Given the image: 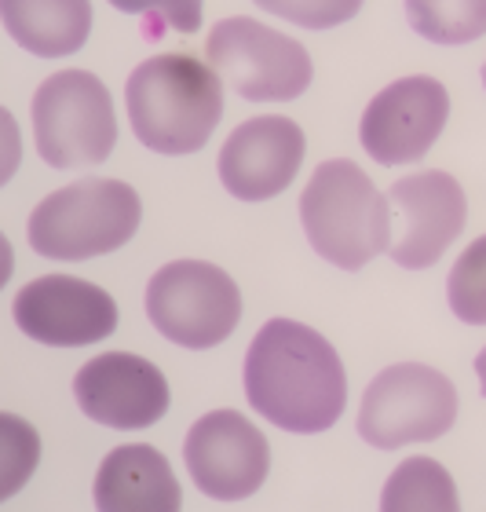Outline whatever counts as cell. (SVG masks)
<instances>
[{
	"mask_svg": "<svg viewBox=\"0 0 486 512\" xmlns=\"http://www.w3.org/2000/svg\"><path fill=\"white\" fill-rule=\"evenodd\" d=\"M245 399L282 432L315 436L340 421L348 377L333 344L293 319H271L245 355Z\"/></svg>",
	"mask_w": 486,
	"mask_h": 512,
	"instance_id": "cell-1",
	"label": "cell"
},
{
	"mask_svg": "<svg viewBox=\"0 0 486 512\" xmlns=\"http://www.w3.org/2000/svg\"><path fill=\"white\" fill-rule=\"evenodd\" d=\"M125 110L132 132L154 154H194L223 118L220 74L194 55H154L128 74Z\"/></svg>",
	"mask_w": 486,
	"mask_h": 512,
	"instance_id": "cell-2",
	"label": "cell"
},
{
	"mask_svg": "<svg viewBox=\"0 0 486 512\" xmlns=\"http://www.w3.org/2000/svg\"><path fill=\"white\" fill-rule=\"evenodd\" d=\"M300 224L326 264L359 271L391 246V202L348 158L322 161L300 194Z\"/></svg>",
	"mask_w": 486,
	"mask_h": 512,
	"instance_id": "cell-3",
	"label": "cell"
},
{
	"mask_svg": "<svg viewBox=\"0 0 486 512\" xmlns=\"http://www.w3.org/2000/svg\"><path fill=\"white\" fill-rule=\"evenodd\" d=\"M139 220L143 202L128 183L88 176L48 194L30 213L26 235L33 253L77 264L121 249L139 231Z\"/></svg>",
	"mask_w": 486,
	"mask_h": 512,
	"instance_id": "cell-4",
	"label": "cell"
},
{
	"mask_svg": "<svg viewBox=\"0 0 486 512\" xmlns=\"http://www.w3.org/2000/svg\"><path fill=\"white\" fill-rule=\"evenodd\" d=\"M33 143L52 169H92L117 147L110 88L88 70H59L33 96Z\"/></svg>",
	"mask_w": 486,
	"mask_h": 512,
	"instance_id": "cell-5",
	"label": "cell"
},
{
	"mask_svg": "<svg viewBox=\"0 0 486 512\" xmlns=\"http://www.w3.org/2000/svg\"><path fill=\"white\" fill-rule=\"evenodd\" d=\"M147 319L165 341L209 352L242 322V289L234 278L205 260L165 264L147 282Z\"/></svg>",
	"mask_w": 486,
	"mask_h": 512,
	"instance_id": "cell-6",
	"label": "cell"
},
{
	"mask_svg": "<svg viewBox=\"0 0 486 512\" xmlns=\"http://www.w3.org/2000/svg\"><path fill=\"white\" fill-rule=\"evenodd\" d=\"M205 55L212 70L249 103H289L304 96L315 77L304 44L249 15L216 22Z\"/></svg>",
	"mask_w": 486,
	"mask_h": 512,
	"instance_id": "cell-7",
	"label": "cell"
},
{
	"mask_svg": "<svg viewBox=\"0 0 486 512\" xmlns=\"http://www.w3.org/2000/svg\"><path fill=\"white\" fill-rule=\"evenodd\" d=\"M457 421L454 381L424 363H395L373 377L359 406V436L377 450L432 443Z\"/></svg>",
	"mask_w": 486,
	"mask_h": 512,
	"instance_id": "cell-8",
	"label": "cell"
},
{
	"mask_svg": "<svg viewBox=\"0 0 486 512\" xmlns=\"http://www.w3.org/2000/svg\"><path fill=\"white\" fill-rule=\"evenodd\" d=\"M183 461L205 498L245 502L264 487L271 472V447L264 432L238 410H212L187 432Z\"/></svg>",
	"mask_w": 486,
	"mask_h": 512,
	"instance_id": "cell-9",
	"label": "cell"
},
{
	"mask_svg": "<svg viewBox=\"0 0 486 512\" xmlns=\"http://www.w3.org/2000/svg\"><path fill=\"white\" fill-rule=\"evenodd\" d=\"M391 202V260L406 271H424L465 231L468 202L450 172L428 169L402 176L388 187Z\"/></svg>",
	"mask_w": 486,
	"mask_h": 512,
	"instance_id": "cell-10",
	"label": "cell"
},
{
	"mask_svg": "<svg viewBox=\"0 0 486 512\" xmlns=\"http://www.w3.org/2000/svg\"><path fill=\"white\" fill-rule=\"evenodd\" d=\"M450 118V92L435 77H399L362 114V150L377 165H413L435 147Z\"/></svg>",
	"mask_w": 486,
	"mask_h": 512,
	"instance_id": "cell-11",
	"label": "cell"
},
{
	"mask_svg": "<svg viewBox=\"0 0 486 512\" xmlns=\"http://www.w3.org/2000/svg\"><path fill=\"white\" fill-rule=\"evenodd\" d=\"M11 315L19 330L48 348H88L117 330L114 297L74 275L33 278L15 293Z\"/></svg>",
	"mask_w": 486,
	"mask_h": 512,
	"instance_id": "cell-12",
	"label": "cell"
},
{
	"mask_svg": "<svg viewBox=\"0 0 486 512\" xmlns=\"http://www.w3.org/2000/svg\"><path fill=\"white\" fill-rule=\"evenodd\" d=\"M77 406L96 425L139 432L169 414V381L158 366L128 352L88 359L74 377Z\"/></svg>",
	"mask_w": 486,
	"mask_h": 512,
	"instance_id": "cell-13",
	"label": "cell"
},
{
	"mask_svg": "<svg viewBox=\"0 0 486 512\" xmlns=\"http://www.w3.org/2000/svg\"><path fill=\"white\" fill-rule=\"evenodd\" d=\"M304 128L282 114L249 118L234 128L220 150V180L238 202L278 198L304 165Z\"/></svg>",
	"mask_w": 486,
	"mask_h": 512,
	"instance_id": "cell-14",
	"label": "cell"
},
{
	"mask_svg": "<svg viewBox=\"0 0 486 512\" xmlns=\"http://www.w3.org/2000/svg\"><path fill=\"white\" fill-rule=\"evenodd\" d=\"M99 512H180L183 491L169 458L147 443L110 450L92 487Z\"/></svg>",
	"mask_w": 486,
	"mask_h": 512,
	"instance_id": "cell-15",
	"label": "cell"
},
{
	"mask_svg": "<svg viewBox=\"0 0 486 512\" xmlns=\"http://www.w3.org/2000/svg\"><path fill=\"white\" fill-rule=\"evenodd\" d=\"M4 30L37 59H66L92 33V0H0Z\"/></svg>",
	"mask_w": 486,
	"mask_h": 512,
	"instance_id": "cell-16",
	"label": "cell"
},
{
	"mask_svg": "<svg viewBox=\"0 0 486 512\" xmlns=\"http://www.w3.org/2000/svg\"><path fill=\"white\" fill-rule=\"evenodd\" d=\"M461 498L450 472L432 458H410L391 472L381 491L384 512H457Z\"/></svg>",
	"mask_w": 486,
	"mask_h": 512,
	"instance_id": "cell-17",
	"label": "cell"
},
{
	"mask_svg": "<svg viewBox=\"0 0 486 512\" xmlns=\"http://www.w3.org/2000/svg\"><path fill=\"white\" fill-rule=\"evenodd\" d=\"M406 19L424 41L468 44L486 33V0H406Z\"/></svg>",
	"mask_w": 486,
	"mask_h": 512,
	"instance_id": "cell-18",
	"label": "cell"
},
{
	"mask_svg": "<svg viewBox=\"0 0 486 512\" xmlns=\"http://www.w3.org/2000/svg\"><path fill=\"white\" fill-rule=\"evenodd\" d=\"M446 300L461 322L486 326V235L457 256L454 271L446 278Z\"/></svg>",
	"mask_w": 486,
	"mask_h": 512,
	"instance_id": "cell-19",
	"label": "cell"
},
{
	"mask_svg": "<svg viewBox=\"0 0 486 512\" xmlns=\"http://www.w3.org/2000/svg\"><path fill=\"white\" fill-rule=\"evenodd\" d=\"M41 458V439L26 421L4 414L0 417V502H8L22 483L30 480Z\"/></svg>",
	"mask_w": 486,
	"mask_h": 512,
	"instance_id": "cell-20",
	"label": "cell"
},
{
	"mask_svg": "<svg viewBox=\"0 0 486 512\" xmlns=\"http://www.w3.org/2000/svg\"><path fill=\"white\" fill-rule=\"evenodd\" d=\"M267 15L293 22L300 30H333L359 15L362 0H253Z\"/></svg>",
	"mask_w": 486,
	"mask_h": 512,
	"instance_id": "cell-21",
	"label": "cell"
},
{
	"mask_svg": "<svg viewBox=\"0 0 486 512\" xmlns=\"http://www.w3.org/2000/svg\"><path fill=\"white\" fill-rule=\"evenodd\" d=\"M117 11L143 15L150 22L147 37H161V26H172L180 33L201 30V0H110Z\"/></svg>",
	"mask_w": 486,
	"mask_h": 512,
	"instance_id": "cell-22",
	"label": "cell"
},
{
	"mask_svg": "<svg viewBox=\"0 0 486 512\" xmlns=\"http://www.w3.org/2000/svg\"><path fill=\"white\" fill-rule=\"evenodd\" d=\"M476 374H479V388H483V395H486V348L476 355Z\"/></svg>",
	"mask_w": 486,
	"mask_h": 512,
	"instance_id": "cell-23",
	"label": "cell"
},
{
	"mask_svg": "<svg viewBox=\"0 0 486 512\" xmlns=\"http://www.w3.org/2000/svg\"><path fill=\"white\" fill-rule=\"evenodd\" d=\"M483 88H486V63H483Z\"/></svg>",
	"mask_w": 486,
	"mask_h": 512,
	"instance_id": "cell-24",
	"label": "cell"
}]
</instances>
